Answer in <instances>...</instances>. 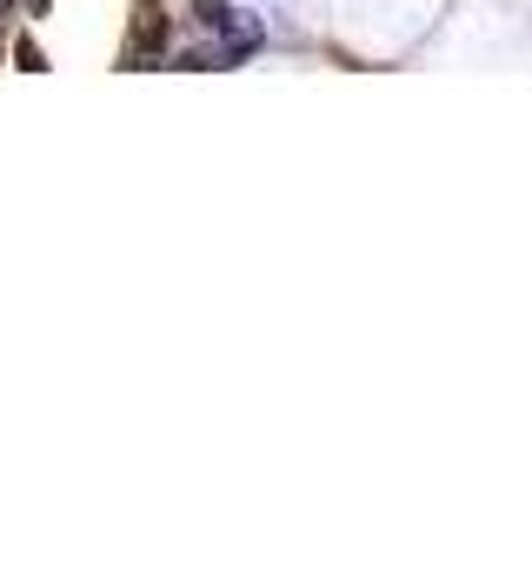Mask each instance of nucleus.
<instances>
[{
  "label": "nucleus",
  "mask_w": 532,
  "mask_h": 572,
  "mask_svg": "<svg viewBox=\"0 0 532 572\" xmlns=\"http://www.w3.org/2000/svg\"><path fill=\"white\" fill-rule=\"evenodd\" d=\"M13 60H20L27 73H40V47H33V40H20V47H13Z\"/></svg>",
  "instance_id": "f257e3e1"
}]
</instances>
